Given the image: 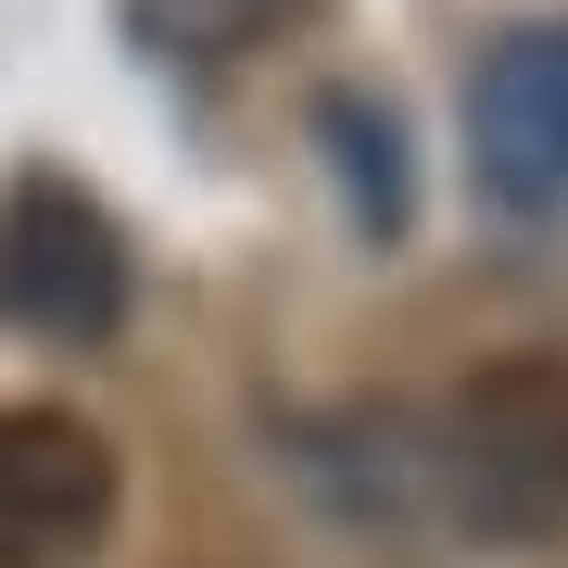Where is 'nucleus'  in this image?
<instances>
[{"mask_svg": "<svg viewBox=\"0 0 568 568\" xmlns=\"http://www.w3.org/2000/svg\"><path fill=\"white\" fill-rule=\"evenodd\" d=\"M0 316L51 328V342H102L126 316V241L77 178H13L0 190Z\"/></svg>", "mask_w": 568, "mask_h": 568, "instance_id": "7ed1b4c3", "label": "nucleus"}, {"mask_svg": "<svg viewBox=\"0 0 568 568\" xmlns=\"http://www.w3.org/2000/svg\"><path fill=\"white\" fill-rule=\"evenodd\" d=\"M328 140L354 152V203H366V227H405V140H392V114H366V102H328Z\"/></svg>", "mask_w": 568, "mask_h": 568, "instance_id": "423d86ee", "label": "nucleus"}, {"mask_svg": "<svg viewBox=\"0 0 568 568\" xmlns=\"http://www.w3.org/2000/svg\"><path fill=\"white\" fill-rule=\"evenodd\" d=\"M126 13H140V39L190 51V63H215V51L265 39V26H278V13H304V0H126Z\"/></svg>", "mask_w": 568, "mask_h": 568, "instance_id": "39448f33", "label": "nucleus"}, {"mask_svg": "<svg viewBox=\"0 0 568 568\" xmlns=\"http://www.w3.org/2000/svg\"><path fill=\"white\" fill-rule=\"evenodd\" d=\"M114 506L126 467L77 405H0V568H89Z\"/></svg>", "mask_w": 568, "mask_h": 568, "instance_id": "f03ea898", "label": "nucleus"}, {"mask_svg": "<svg viewBox=\"0 0 568 568\" xmlns=\"http://www.w3.org/2000/svg\"><path fill=\"white\" fill-rule=\"evenodd\" d=\"M467 164L518 215L568 203V13L556 26H506L480 51V77H467Z\"/></svg>", "mask_w": 568, "mask_h": 568, "instance_id": "20e7f679", "label": "nucleus"}, {"mask_svg": "<svg viewBox=\"0 0 568 568\" xmlns=\"http://www.w3.org/2000/svg\"><path fill=\"white\" fill-rule=\"evenodd\" d=\"M443 493L480 544L568 530V354H493L443 392Z\"/></svg>", "mask_w": 568, "mask_h": 568, "instance_id": "f257e3e1", "label": "nucleus"}]
</instances>
